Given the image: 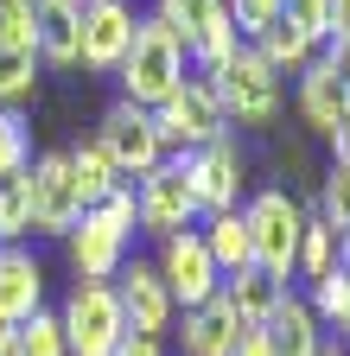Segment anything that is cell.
<instances>
[{
  "mask_svg": "<svg viewBox=\"0 0 350 356\" xmlns=\"http://www.w3.org/2000/svg\"><path fill=\"white\" fill-rule=\"evenodd\" d=\"M185 44H179V32H172L159 13H141L134 19V44H127V58L115 64V76H121V89H127V102H141V108H159L172 89L185 83Z\"/></svg>",
  "mask_w": 350,
  "mask_h": 356,
  "instance_id": "obj_1",
  "label": "cell"
},
{
  "mask_svg": "<svg viewBox=\"0 0 350 356\" xmlns=\"http://www.w3.org/2000/svg\"><path fill=\"white\" fill-rule=\"evenodd\" d=\"M127 242H134V191L115 185L102 204H90L70 222V267H77V280H115L121 261H127Z\"/></svg>",
  "mask_w": 350,
  "mask_h": 356,
  "instance_id": "obj_2",
  "label": "cell"
},
{
  "mask_svg": "<svg viewBox=\"0 0 350 356\" xmlns=\"http://www.w3.org/2000/svg\"><path fill=\"white\" fill-rule=\"evenodd\" d=\"M204 83H210V96H216L230 127H268L280 115V76L261 64L255 44H236L216 70H204Z\"/></svg>",
  "mask_w": 350,
  "mask_h": 356,
  "instance_id": "obj_3",
  "label": "cell"
},
{
  "mask_svg": "<svg viewBox=\"0 0 350 356\" xmlns=\"http://www.w3.org/2000/svg\"><path fill=\"white\" fill-rule=\"evenodd\" d=\"M58 325H64V350H70V356H109V350L127 337L115 280H77V293H70L64 312H58Z\"/></svg>",
  "mask_w": 350,
  "mask_h": 356,
  "instance_id": "obj_4",
  "label": "cell"
},
{
  "mask_svg": "<svg viewBox=\"0 0 350 356\" xmlns=\"http://www.w3.org/2000/svg\"><path fill=\"white\" fill-rule=\"evenodd\" d=\"M242 222H248V248H255V267H261V274H274V280H287V274H293V254H299L305 210H299L287 191H261V197L242 210Z\"/></svg>",
  "mask_w": 350,
  "mask_h": 356,
  "instance_id": "obj_5",
  "label": "cell"
},
{
  "mask_svg": "<svg viewBox=\"0 0 350 356\" xmlns=\"http://www.w3.org/2000/svg\"><path fill=\"white\" fill-rule=\"evenodd\" d=\"M96 147L109 153V165L121 172V178H147L159 159H166V140H159V121H153V108H141V102H115L109 115H102V127H96Z\"/></svg>",
  "mask_w": 350,
  "mask_h": 356,
  "instance_id": "obj_6",
  "label": "cell"
},
{
  "mask_svg": "<svg viewBox=\"0 0 350 356\" xmlns=\"http://www.w3.org/2000/svg\"><path fill=\"white\" fill-rule=\"evenodd\" d=\"M172 32H179V44H185V58L198 64V70H216L230 51H236V26H230V7L223 0H159L153 7Z\"/></svg>",
  "mask_w": 350,
  "mask_h": 356,
  "instance_id": "obj_7",
  "label": "cell"
},
{
  "mask_svg": "<svg viewBox=\"0 0 350 356\" xmlns=\"http://www.w3.org/2000/svg\"><path fill=\"white\" fill-rule=\"evenodd\" d=\"M179 172H185L191 197H198V216L236 210V197H242V147H236V134H216V140L179 153Z\"/></svg>",
  "mask_w": 350,
  "mask_h": 356,
  "instance_id": "obj_8",
  "label": "cell"
},
{
  "mask_svg": "<svg viewBox=\"0 0 350 356\" xmlns=\"http://www.w3.org/2000/svg\"><path fill=\"white\" fill-rule=\"evenodd\" d=\"M153 121H159L166 153H172V147L191 153V147L216 140V134H230V121H223V108H216V96H210V83H204V76H185V83L153 108Z\"/></svg>",
  "mask_w": 350,
  "mask_h": 356,
  "instance_id": "obj_9",
  "label": "cell"
},
{
  "mask_svg": "<svg viewBox=\"0 0 350 356\" xmlns=\"http://www.w3.org/2000/svg\"><path fill=\"white\" fill-rule=\"evenodd\" d=\"M134 222L147 236H179V229H198V197L185 185V172L179 159H159L147 178H141V191H134Z\"/></svg>",
  "mask_w": 350,
  "mask_h": 356,
  "instance_id": "obj_10",
  "label": "cell"
},
{
  "mask_svg": "<svg viewBox=\"0 0 350 356\" xmlns=\"http://www.w3.org/2000/svg\"><path fill=\"white\" fill-rule=\"evenodd\" d=\"M26 197H32V236H70V222L83 216L70 153H38L26 165Z\"/></svg>",
  "mask_w": 350,
  "mask_h": 356,
  "instance_id": "obj_11",
  "label": "cell"
},
{
  "mask_svg": "<svg viewBox=\"0 0 350 356\" xmlns=\"http://www.w3.org/2000/svg\"><path fill=\"white\" fill-rule=\"evenodd\" d=\"M159 280H166L172 305H204L216 286H223V267L210 261V248H204L198 229H179V236L159 242Z\"/></svg>",
  "mask_w": 350,
  "mask_h": 356,
  "instance_id": "obj_12",
  "label": "cell"
},
{
  "mask_svg": "<svg viewBox=\"0 0 350 356\" xmlns=\"http://www.w3.org/2000/svg\"><path fill=\"white\" fill-rule=\"evenodd\" d=\"M134 7L127 0H83V44H77V64L83 70H96L109 76L121 58H127V44H134Z\"/></svg>",
  "mask_w": 350,
  "mask_h": 356,
  "instance_id": "obj_13",
  "label": "cell"
},
{
  "mask_svg": "<svg viewBox=\"0 0 350 356\" xmlns=\"http://www.w3.org/2000/svg\"><path fill=\"white\" fill-rule=\"evenodd\" d=\"M115 299H121V318H127L134 337H159V331H172V318H179L159 267H147V261H134V267L115 274Z\"/></svg>",
  "mask_w": 350,
  "mask_h": 356,
  "instance_id": "obj_14",
  "label": "cell"
},
{
  "mask_svg": "<svg viewBox=\"0 0 350 356\" xmlns=\"http://www.w3.org/2000/svg\"><path fill=\"white\" fill-rule=\"evenodd\" d=\"M32 26H38V64L77 70V44H83V7L77 0H32Z\"/></svg>",
  "mask_w": 350,
  "mask_h": 356,
  "instance_id": "obj_15",
  "label": "cell"
},
{
  "mask_svg": "<svg viewBox=\"0 0 350 356\" xmlns=\"http://www.w3.org/2000/svg\"><path fill=\"white\" fill-rule=\"evenodd\" d=\"M38 305H45V267L26 248H0V318L26 325Z\"/></svg>",
  "mask_w": 350,
  "mask_h": 356,
  "instance_id": "obj_16",
  "label": "cell"
},
{
  "mask_svg": "<svg viewBox=\"0 0 350 356\" xmlns=\"http://www.w3.org/2000/svg\"><path fill=\"white\" fill-rule=\"evenodd\" d=\"M344 108H350V89L337 83V70H331V58L319 51L312 64H305V70H299V115H305V127H312V134H331Z\"/></svg>",
  "mask_w": 350,
  "mask_h": 356,
  "instance_id": "obj_17",
  "label": "cell"
},
{
  "mask_svg": "<svg viewBox=\"0 0 350 356\" xmlns=\"http://www.w3.org/2000/svg\"><path fill=\"white\" fill-rule=\"evenodd\" d=\"M236 312H230V299H223V286H216L204 305H185V356H230V343H236Z\"/></svg>",
  "mask_w": 350,
  "mask_h": 356,
  "instance_id": "obj_18",
  "label": "cell"
},
{
  "mask_svg": "<svg viewBox=\"0 0 350 356\" xmlns=\"http://www.w3.org/2000/svg\"><path fill=\"white\" fill-rule=\"evenodd\" d=\"M223 299H230V312H236V325H268L274 305L287 299V280L261 274V267H242V274L223 280Z\"/></svg>",
  "mask_w": 350,
  "mask_h": 356,
  "instance_id": "obj_19",
  "label": "cell"
},
{
  "mask_svg": "<svg viewBox=\"0 0 350 356\" xmlns=\"http://www.w3.org/2000/svg\"><path fill=\"white\" fill-rule=\"evenodd\" d=\"M268 343H274V356H319V343H325L319 312L287 293V299L274 305V318H268Z\"/></svg>",
  "mask_w": 350,
  "mask_h": 356,
  "instance_id": "obj_20",
  "label": "cell"
},
{
  "mask_svg": "<svg viewBox=\"0 0 350 356\" xmlns=\"http://www.w3.org/2000/svg\"><path fill=\"white\" fill-rule=\"evenodd\" d=\"M248 44H255V51H261V64H268L274 76H299L305 64H312V58H319V44H312V38H305V32H299V26L287 19V13H280V19L268 26V32H261V38H248Z\"/></svg>",
  "mask_w": 350,
  "mask_h": 356,
  "instance_id": "obj_21",
  "label": "cell"
},
{
  "mask_svg": "<svg viewBox=\"0 0 350 356\" xmlns=\"http://www.w3.org/2000/svg\"><path fill=\"white\" fill-rule=\"evenodd\" d=\"M204 248H210V261L223 267V280L230 274H242V267H255V248H248V222H242V210H216V216H204Z\"/></svg>",
  "mask_w": 350,
  "mask_h": 356,
  "instance_id": "obj_22",
  "label": "cell"
},
{
  "mask_svg": "<svg viewBox=\"0 0 350 356\" xmlns=\"http://www.w3.org/2000/svg\"><path fill=\"white\" fill-rule=\"evenodd\" d=\"M337 254H344V236L331 229L325 216H305V229H299V254H293V274L325 280L331 267H337Z\"/></svg>",
  "mask_w": 350,
  "mask_h": 356,
  "instance_id": "obj_23",
  "label": "cell"
},
{
  "mask_svg": "<svg viewBox=\"0 0 350 356\" xmlns=\"http://www.w3.org/2000/svg\"><path fill=\"white\" fill-rule=\"evenodd\" d=\"M70 178H77V197H83V210L90 204H102L115 185H127V178L109 165V153L96 147V140H83V147H70Z\"/></svg>",
  "mask_w": 350,
  "mask_h": 356,
  "instance_id": "obj_24",
  "label": "cell"
},
{
  "mask_svg": "<svg viewBox=\"0 0 350 356\" xmlns=\"http://www.w3.org/2000/svg\"><path fill=\"white\" fill-rule=\"evenodd\" d=\"M32 83H38V51L0 38V108H19L32 96Z\"/></svg>",
  "mask_w": 350,
  "mask_h": 356,
  "instance_id": "obj_25",
  "label": "cell"
},
{
  "mask_svg": "<svg viewBox=\"0 0 350 356\" xmlns=\"http://www.w3.org/2000/svg\"><path fill=\"white\" fill-rule=\"evenodd\" d=\"M13 356H70V350H64V325H58V312L38 305L32 318L13 331Z\"/></svg>",
  "mask_w": 350,
  "mask_h": 356,
  "instance_id": "obj_26",
  "label": "cell"
},
{
  "mask_svg": "<svg viewBox=\"0 0 350 356\" xmlns=\"http://www.w3.org/2000/svg\"><path fill=\"white\" fill-rule=\"evenodd\" d=\"M312 312H319V325H337L350 331V267L337 261L325 280H312Z\"/></svg>",
  "mask_w": 350,
  "mask_h": 356,
  "instance_id": "obj_27",
  "label": "cell"
},
{
  "mask_svg": "<svg viewBox=\"0 0 350 356\" xmlns=\"http://www.w3.org/2000/svg\"><path fill=\"white\" fill-rule=\"evenodd\" d=\"M32 165V127L19 108H0V178H19Z\"/></svg>",
  "mask_w": 350,
  "mask_h": 356,
  "instance_id": "obj_28",
  "label": "cell"
},
{
  "mask_svg": "<svg viewBox=\"0 0 350 356\" xmlns=\"http://www.w3.org/2000/svg\"><path fill=\"white\" fill-rule=\"evenodd\" d=\"M32 236V197H26V172L19 178H0V248Z\"/></svg>",
  "mask_w": 350,
  "mask_h": 356,
  "instance_id": "obj_29",
  "label": "cell"
},
{
  "mask_svg": "<svg viewBox=\"0 0 350 356\" xmlns=\"http://www.w3.org/2000/svg\"><path fill=\"white\" fill-rule=\"evenodd\" d=\"M319 216L331 222L337 236L350 229V165H344V159H337V165L325 172V185H319Z\"/></svg>",
  "mask_w": 350,
  "mask_h": 356,
  "instance_id": "obj_30",
  "label": "cell"
},
{
  "mask_svg": "<svg viewBox=\"0 0 350 356\" xmlns=\"http://www.w3.org/2000/svg\"><path fill=\"white\" fill-rule=\"evenodd\" d=\"M230 7V26H236V38L248 44V38H261L274 19H280V0H223Z\"/></svg>",
  "mask_w": 350,
  "mask_h": 356,
  "instance_id": "obj_31",
  "label": "cell"
},
{
  "mask_svg": "<svg viewBox=\"0 0 350 356\" xmlns=\"http://www.w3.org/2000/svg\"><path fill=\"white\" fill-rule=\"evenodd\" d=\"M280 13L312 38V44H331V0H280Z\"/></svg>",
  "mask_w": 350,
  "mask_h": 356,
  "instance_id": "obj_32",
  "label": "cell"
},
{
  "mask_svg": "<svg viewBox=\"0 0 350 356\" xmlns=\"http://www.w3.org/2000/svg\"><path fill=\"white\" fill-rule=\"evenodd\" d=\"M0 38H7V44H32V51H38V26H32V0H0Z\"/></svg>",
  "mask_w": 350,
  "mask_h": 356,
  "instance_id": "obj_33",
  "label": "cell"
},
{
  "mask_svg": "<svg viewBox=\"0 0 350 356\" xmlns=\"http://www.w3.org/2000/svg\"><path fill=\"white\" fill-rule=\"evenodd\" d=\"M230 356H274L268 325H242V331H236V343H230Z\"/></svg>",
  "mask_w": 350,
  "mask_h": 356,
  "instance_id": "obj_34",
  "label": "cell"
},
{
  "mask_svg": "<svg viewBox=\"0 0 350 356\" xmlns=\"http://www.w3.org/2000/svg\"><path fill=\"white\" fill-rule=\"evenodd\" d=\"M109 356H166V350H159V337H134V331H127Z\"/></svg>",
  "mask_w": 350,
  "mask_h": 356,
  "instance_id": "obj_35",
  "label": "cell"
},
{
  "mask_svg": "<svg viewBox=\"0 0 350 356\" xmlns=\"http://www.w3.org/2000/svg\"><path fill=\"white\" fill-rule=\"evenodd\" d=\"M325 58H331V70H337V83L350 89V38H331V51H325Z\"/></svg>",
  "mask_w": 350,
  "mask_h": 356,
  "instance_id": "obj_36",
  "label": "cell"
},
{
  "mask_svg": "<svg viewBox=\"0 0 350 356\" xmlns=\"http://www.w3.org/2000/svg\"><path fill=\"white\" fill-rule=\"evenodd\" d=\"M325 140H331V147H337V159H344V165H350V108H344V115H337V127H331V134H325Z\"/></svg>",
  "mask_w": 350,
  "mask_h": 356,
  "instance_id": "obj_37",
  "label": "cell"
},
{
  "mask_svg": "<svg viewBox=\"0 0 350 356\" xmlns=\"http://www.w3.org/2000/svg\"><path fill=\"white\" fill-rule=\"evenodd\" d=\"M331 38H350V0H331Z\"/></svg>",
  "mask_w": 350,
  "mask_h": 356,
  "instance_id": "obj_38",
  "label": "cell"
},
{
  "mask_svg": "<svg viewBox=\"0 0 350 356\" xmlns=\"http://www.w3.org/2000/svg\"><path fill=\"white\" fill-rule=\"evenodd\" d=\"M13 331H19V325H7V318H0V356H13Z\"/></svg>",
  "mask_w": 350,
  "mask_h": 356,
  "instance_id": "obj_39",
  "label": "cell"
},
{
  "mask_svg": "<svg viewBox=\"0 0 350 356\" xmlns=\"http://www.w3.org/2000/svg\"><path fill=\"white\" fill-rule=\"evenodd\" d=\"M337 261H344V267H350V229H344V254H337Z\"/></svg>",
  "mask_w": 350,
  "mask_h": 356,
  "instance_id": "obj_40",
  "label": "cell"
},
{
  "mask_svg": "<svg viewBox=\"0 0 350 356\" xmlns=\"http://www.w3.org/2000/svg\"><path fill=\"white\" fill-rule=\"evenodd\" d=\"M319 356H344V350H331V343H319Z\"/></svg>",
  "mask_w": 350,
  "mask_h": 356,
  "instance_id": "obj_41",
  "label": "cell"
},
{
  "mask_svg": "<svg viewBox=\"0 0 350 356\" xmlns=\"http://www.w3.org/2000/svg\"><path fill=\"white\" fill-rule=\"evenodd\" d=\"M77 7H83V0H77Z\"/></svg>",
  "mask_w": 350,
  "mask_h": 356,
  "instance_id": "obj_42",
  "label": "cell"
}]
</instances>
